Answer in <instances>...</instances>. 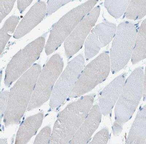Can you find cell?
Returning <instances> with one entry per match:
<instances>
[{"mask_svg": "<svg viewBox=\"0 0 146 144\" xmlns=\"http://www.w3.org/2000/svg\"><path fill=\"white\" fill-rule=\"evenodd\" d=\"M117 27L114 23L104 22L91 30L84 44L85 56L86 61L94 57L102 48L108 45L114 39Z\"/></svg>", "mask_w": 146, "mask_h": 144, "instance_id": "11", "label": "cell"}, {"mask_svg": "<svg viewBox=\"0 0 146 144\" xmlns=\"http://www.w3.org/2000/svg\"><path fill=\"white\" fill-rule=\"evenodd\" d=\"M137 32L136 26L128 21L122 22L117 27L109 56L112 74L122 70L129 61Z\"/></svg>", "mask_w": 146, "mask_h": 144, "instance_id": "5", "label": "cell"}, {"mask_svg": "<svg viewBox=\"0 0 146 144\" xmlns=\"http://www.w3.org/2000/svg\"><path fill=\"white\" fill-rule=\"evenodd\" d=\"M44 116L43 113H39L26 119L19 127L15 143L25 144L29 142L41 126Z\"/></svg>", "mask_w": 146, "mask_h": 144, "instance_id": "15", "label": "cell"}, {"mask_svg": "<svg viewBox=\"0 0 146 144\" xmlns=\"http://www.w3.org/2000/svg\"><path fill=\"white\" fill-rule=\"evenodd\" d=\"M94 95H86L69 104L58 114L50 144L70 143L93 106Z\"/></svg>", "mask_w": 146, "mask_h": 144, "instance_id": "2", "label": "cell"}, {"mask_svg": "<svg viewBox=\"0 0 146 144\" xmlns=\"http://www.w3.org/2000/svg\"><path fill=\"white\" fill-rule=\"evenodd\" d=\"M125 143L146 144V107L141 109L130 128Z\"/></svg>", "mask_w": 146, "mask_h": 144, "instance_id": "16", "label": "cell"}, {"mask_svg": "<svg viewBox=\"0 0 146 144\" xmlns=\"http://www.w3.org/2000/svg\"><path fill=\"white\" fill-rule=\"evenodd\" d=\"M63 67V60L58 54L53 55L48 60L39 76L27 111L40 108L50 99L53 87Z\"/></svg>", "mask_w": 146, "mask_h": 144, "instance_id": "6", "label": "cell"}, {"mask_svg": "<svg viewBox=\"0 0 146 144\" xmlns=\"http://www.w3.org/2000/svg\"><path fill=\"white\" fill-rule=\"evenodd\" d=\"M109 138V131L105 128L100 130L94 137L90 144H106L108 143Z\"/></svg>", "mask_w": 146, "mask_h": 144, "instance_id": "22", "label": "cell"}, {"mask_svg": "<svg viewBox=\"0 0 146 144\" xmlns=\"http://www.w3.org/2000/svg\"><path fill=\"white\" fill-rule=\"evenodd\" d=\"M73 1L70 0L63 1H48L47 6L46 16L50 15L57 11L60 8L64 6L68 3Z\"/></svg>", "mask_w": 146, "mask_h": 144, "instance_id": "24", "label": "cell"}, {"mask_svg": "<svg viewBox=\"0 0 146 144\" xmlns=\"http://www.w3.org/2000/svg\"><path fill=\"white\" fill-rule=\"evenodd\" d=\"M32 0L17 1V7L21 13H23L26 9L32 3Z\"/></svg>", "mask_w": 146, "mask_h": 144, "instance_id": "26", "label": "cell"}, {"mask_svg": "<svg viewBox=\"0 0 146 144\" xmlns=\"http://www.w3.org/2000/svg\"><path fill=\"white\" fill-rule=\"evenodd\" d=\"M19 20V17L13 15L8 18L3 27L1 29L0 36L1 54H2L12 35L16 30L15 29H16Z\"/></svg>", "mask_w": 146, "mask_h": 144, "instance_id": "18", "label": "cell"}, {"mask_svg": "<svg viewBox=\"0 0 146 144\" xmlns=\"http://www.w3.org/2000/svg\"><path fill=\"white\" fill-rule=\"evenodd\" d=\"M143 69L140 67L137 68L125 81L115 108V121L113 126L115 136L121 133L123 124L132 117L143 96Z\"/></svg>", "mask_w": 146, "mask_h": 144, "instance_id": "3", "label": "cell"}, {"mask_svg": "<svg viewBox=\"0 0 146 144\" xmlns=\"http://www.w3.org/2000/svg\"><path fill=\"white\" fill-rule=\"evenodd\" d=\"M101 118L102 113L99 106L96 105L92 106L85 119L69 144L88 143L100 125Z\"/></svg>", "mask_w": 146, "mask_h": 144, "instance_id": "14", "label": "cell"}, {"mask_svg": "<svg viewBox=\"0 0 146 144\" xmlns=\"http://www.w3.org/2000/svg\"><path fill=\"white\" fill-rule=\"evenodd\" d=\"M125 13L127 19L133 20L142 19L146 15V0L130 1Z\"/></svg>", "mask_w": 146, "mask_h": 144, "instance_id": "19", "label": "cell"}, {"mask_svg": "<svg viewBox=\"0 0 146 144\" xmlns=\"http://www.w3.org/2000/svg\"><path fill=\"white\" fill-rule=\"evenodd\" d=\"M130 1L107 0L105 1L104 5L109 13L113 17L117 19L121 17L125 13Z\"/></svg>", "mask_w": 146, "mask_h": 144, "instance_id": "20", "label": "cell"}, {"mask_svg": "<svg viewBox=\"0 0 146 144\" xmlns=\"http://www.w3.org/2000/svg\"><path fill=\"white\" fill-rule=\"evenodd\" d=\"M47 15V6L43 1H37L21 21L14 34L15 39L21 38L31 32Z\"/></svg>", "mask_w": 146, "mask_h": 144, "instance_id": "13", "label": "cell"}, {"mask_svg": "<svg viewBox=\"0 0 146 144\" xmlns=\"http://www.w3.org/2000/svg\"><path fill=\"white\" fill-rule=\"evenodd\" d=\"M45 45V37H40L14 55L8 64L5 71V86L10 87L32 67L40 57Z\"/></svg>", "mask_w": 146, "mask_h": 144, "instance_id": "8", "label": "cell"}, {"mask_svg": "<svg viewBox=\"0 0 146 144\" xmlns=\"http://www.w3.org/2000/svg\"><path fill=\"white\" fill-rule=\"evenodd\" d=\"M51 128L49 126H46L40 131L35 139L34 144H49L50 143L52 134Z\"/></svg>", "mask_w": 146, "mask_h": 144, "instance_id": "21", "label": "cell"}, {"mask_svg": "<svg viewBox=\"0 0 146 144\" xmlns=\"http://www.w3.org/2000/svg\"><path fill=\"white\" fill-rule=\"evenodd\" d=\"M125 81V75L116 77L100 92L99 107L101 113L107 116L115 105L120 95Z\"/></svg>", "mask_w": 146, "mask_h": 144, "instance_id": "12", "label": "cell"}, {"mask_svg": "<svg viewBox=\"0 0 146 144\" xmlns=\"http://www.w3.org/2000/svg\"><path fill=\"white\" fill-rule=\"evenodd\" d=\"M1 144H7V140L6 139H1Z\"/></svg>", "mask_w": 146, "mask_h": 144, "instance_id": "27", "label": "cell"}, {"mask_svg": "<svg viewBox=\"0 0 146 144\" xmlns=\"http://www.w3.org/2000/svg\"><path fill=\"white\" fill-rule=\"evenodd\" d=\"M84 57L82 54L74 57L68 64L53 87L49 103L52 109L59 108L66 103L84 67Z\"/></svg>", "mask_w": 146, "mask_h": 144, "instance_id": "9", "label": "cell"}, {"mask_svg": "<svg viewBox=\"0 0 146 144\" xmlns=\"http://www.w3.org/2000/svg\"><path fill=\"white\" fill-rule=\"evenodd\" d=\"M41 70V65L34 64L10 89L4 116L5 127L19 124L29 105Z\"/></svg>", "mask_w": 146, "mask_h": 144, "instance_id": "1", "label": "cell"}, {"mask_svg": "<svg viewBox=\"0 0 146 144\" xmlns=\"http://www.w3.org/2000/svg\"><path fill=\"white\" fill-rule=\"evenodd\" d=\"M110 70L109 53L106 51L84 67L69 97H79L90 92L107 79Z\"/></svg>", "mask_w": 146, "mask_h": 144, "instance_id": "7", "label": "cell"}, {"mask_svg": "<svg viewBox=\"0 0 146 144\" xmlns=\"http://www.w3.org/2000/svg\"><path fill=\"white\" fill-rule=\"evenodd\" d=\"M16 1H0V19L1 23L11 11Z\"/></svg>", "mask_w": 146, "mask_h": 144, "instance_id": "23", "label": "cell"}, {"mask_svg": "<svg viewBox=\"0 0 146 144\" xmlns=\"http://www.w3.org/2000/svg\"><path fill=\"white\" fill-rule=\"evenodd\" d=\"M146 21L142 22L137 33L135 46L131 56V61L135 65L146 57Z\"/></svg>", "mask_w": 146, "mask_h": 144, "instance_id": "17", "label": "cell"}, {"mask_svg": "<svg viewBox=\"0 0 146 144\" xmlns=\"http://www.w3.org/2000/svg\"><path fill=\"white\" fill-rule=\"evenodd\" d=\"M98 1H88L69 11L53 25L45 44L49 55L56 51L70 36L81 21L94 8Z\"/></svg>", "mask_w": 146, "mask_h": 144, "instance_id": "4", "label": "cell"}, {"mask_svg": "<svg viewBox=\"0 0 146 144\" xmlns=\"http://www.w3.org/2000/svg\"><path fill=\"white\" fill-rule=\"evenodd\" d=\"M100 6L94 7L79 23L65 40L64 48L69 60L81 49L87 37L97 22L100 16Z\"/></svg>", "mask_w": 146, "mask_h": 144, "instance_id": "10", "label": "cell"}, {"mask_svg": "<svg viewBox=\"0 0 146 144\" xmlns=\"http://www.w3.org/2000/svg\"><path fill=\"white\" fill-rule=\"evenodd\" d=\"M9 91L7 90H3L1 93V99H0L1 121L3 117L4 116L5 112H6V108H7Z\"/></svg>", "mask_w": 146, "mask_h": 144, "instance_id": "25", "label": "cell"}]
</instances>
